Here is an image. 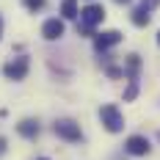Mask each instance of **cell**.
I'll return each instance as SVG.
<instances>
[{
  "label": "cell",
  "instance_id": "6da1fadb",
  "mask_svg": "<svg viewBox=\"0 0 160 160\" xmlns=\"http://www.w3.org/2000/svg\"><path fill=\"white\" fill-rule=\"evenodd\" d=\"M105 19V8L102 6H97V3H88L83 11H80V22H78V33L83 36H97L94 28Z\"/></svg>",
  "mask_w": 160,
  "mask_h": 160
},
{
  "label": "cell",
  "instance_id": "7a4b0ae2",
  "mask_svg": "<svg viewBox=\"0 0 160 160\" xmlns=\"http://www.w3.org/2000/svg\"><path fill=\"white\" fill-rule=\"evenodd\" d=\"M99 119H102V124H105L108 132H119V130L124 127L122 111H119L116 105H102V108H99Z\"/></svg>",
  "mask_w": 160,
  "mask_h": 160
},
{
  "label": "cell",
  "instance_id": "3957f363",
  "mask_svg": "<svg viewBox=\"0 0 160 160\" xmlns=\"http://www.w3.org/2000/svg\"><path fill=\"white\" fill-rule=\"evenodd\" d=\"M52 130H55V135H58V138H64V141H69V144H75V141L83 138L80 124H75L72 119H58V122L52 124Z\"/></svg>",
  "mask_w": 160,
  "mask_h": 160
},
{
  "label": "cell",
  "instance_id": "277c9868",
  "mask_svg": "<svg viewBox=\"0 0 160 160\" xmlns=\"http://www.w3.org/2000/svg\"><path fill=\"white\" fill-rule=\"evenodd\" d=\"M28 69H31L28 58H14V61H8V64L3 66V75H6V80H25Z\"/></svg>",
  "mask_w": 160,
  "mask_h": 160
},
{
  "label": "cell",
  "instance_id": "5b68a950",
  "mask_svg": "<svg viewBox=\"0 0 160 160\" xmlns=\"http://www.w3.org/2000/svg\"><path fill=\"white\" fill-rule=\"evenodd\" d=\"M124 152L135 155V158H144V155H149V141H146L144 135H130L127 144H124Z\"/></svg>",
  "mask_w": 160,
  "mask_h": 160
},
{
  "label": "cell",
  "instance_id": "8992f818",
  "mask_svg": "<svg viewBox=\"0 0 160 160\" xmlns=\"http://www.w3.org/2000/svg\"><path fill=\"white\" fill-rule=\"evenodd\" d=\"M119 42H122V33H119V31H105V33H97V36H94V44H97L99 52H102V50L116 47Z\"/></svg>",
  "mask_w": 160,
  "mask_h": 160
},
{
  "label": "cell",
  "instance_id": "52a82bcc",
  "mask_svg": "<svg viewBox=\"0 0 160 160\" xmlns=\"http://www.w3.org/2000/svg\"><path fill=\"white\" fill-rule=\"evenodd\" d=\"M42 36H44L47 42L61 39V36H64V19H47L44 28H42Z\"/></svg>",
  "mask_w": 160,
  "mask_h": 160
},
{
  "label": "cell",
  "instance_id": "ba28073f",
  "mask_svg": "<svg viewBox=\"0 0 160 160\" xmlns=\"http://www.w3.org/2000/svg\"><path fill=\"white\" fill-rule=\"evenodd\" d=\"M17 132H19L22 138H36V135H39V122H36V119H22V122L17 124Z\"/></svg>",
  "mask_w": 160,
  "mask_h": 160
},
{
  "label": "cell",
  "instance_id": "9c48e42d",
  "mask_svg": "<svg viewBox=\"0 0 160 160\" xmlns=\"http://www.w3.org/2000/svg\"><path fill=\"white\" fill-rule=\"evenodd\" d=\"M124 66H127V78H130V80H138L141 58H138V55H127V58H124Z\"/></svg>",
  "mask_w": 160,
  "mask_h": 160
},
{
  "label": "cell",
  "instance_id": "30bf717a",
  "mask_svg": "<svg viewBox=\"0 0 160 160\" xmlns=\"http://www.w3.org/2000/svg\"><path fill=\"white\" fill-rule=\"evenodd\" d=\"M130 19H132V25L144 28V25H149V19H152V17H149V8H144V6H141V8H135V11H132V17H130Z\"/></svg>",
  "mask_w": 160,
  "mask_h": 160
},
{
  "label": "cell",
  "instance_id": "8fae6325",
  "mask_svg": "<svg viewBox=\"0 0 160 160\" xmlns=\"http://www.w3.org/2000/svg\"><path fill=\"white\" fill-rule=\"evenodd\" d=\"M61 14L66 17V19H78V0H64L61 3Z\"/></svg>",
  "mask_w": 160,
  "mask_h": 160
},
{
  "label": "cell",
  "instance_id": "7c38bea8",
  "mask_svg": "<svg viewBox=\"0 0 160 160\" xmlns=\"http://www.w3.org/2000/svg\"><path fill=\"white\" fill-rule=\"evenodd\" d=\"M135 94H138V80H130L127 91H124V102H130V99H135Z\"/></svg>",
  "mask_w": 160,
  "mask_h": 160
},
{
  "label": "cell",
  "instance_id": "4fadbf2b",
  "mask_svg": "<svg viewBox=\"0 0 160 160\" xmlns=\"http://www.w3.org/2000/svg\"><path fill=\"white\" fill-rule=\"evenodd\" d=\"M25 6L31 11H39V8H44V0H25Z\"/></svg>",
  "mask_w": 160,
  "mask_h": 160
},
{
  "label": "cell",
  "instance_id": "5bb4252c",
  "mask_svg": "<svg viewBox=\"0 0 160 160\" xmlns=\"http://www.w3.org/2000/svg\"><path fill=\"white\" fill-rule=\"evenodd\" d=\"M124 72L119 69V66H108V78H122Z\"/></svg>",
  "mask_w": 160,
  "mask_h": 160
},
{
  "label": "cell",
  "instance_id": "9a60e30c",
  "mask_svg": "<svg viewBox=\"0 0 160 160\" xmlns=\"http://www.w3.org/2000/svg\"><path fill=\"white\" fill-rule=\"evenodd\" d=\"M155 6H160V0H144V8H155Z\"/></svg>",
  "mask_w": 160,
  "mask_h": 160
},
{
  "label": "cell",
  "instance_id": "2e32d148",
  "mask_svg": "<svg viewBox=\"0 0 160 160\" xmlns=\"http://www.w3.org/2000/svg\"><path fill=\"white\" fill-rule=\"evenodd\" d=\"M3 155H6V138L0 135V158H3Z\"/></svg>",
  "mask_w": 160,
  "mask_h": 160
},
{
  "label": "cell",
  "instance_id": "e0dca14e",
  "mask_svg": "<svg viewBox=\"0 0 160 160\" xmlns=\"http://www.w3.org/2000/svg\"><path fill=\"white\" fill-rule=\"evenodd\" d=\"M0 36H3V19H0Z\"/></svg>",
  "mask_w": 160,
  "mask_h": 160
},
{
  "label": "cell",
  "instance_id": "ac0fdd59",
  "mask_svg": "<svg viewBox=\"0 0 160 160\" xmlns=\"http://www.w3.org/2000/svg\"><path fill=\"white\" fill-rule=\"evenodd\" d=\"M116 3H130V0H116Z\"/></svg>",
  "mask_w": 160,
  "mask_h": 160
},
{
  "label": "cell",
  "instance_id": "d6986e66",
  "mask_svg": "<svg viewBox=\"0 0 160 160\" xmlns=\"http://www.w3.org/2000/svg\"><path fill=\"white\" fill-rule=\"evenodd\" d=\"M158 44H160V33H158Z\"/></svg>",
  "mask_w": 160,
  "mask_h": 160
},
{
  "label": "cell",
  "instance_id": "ffe728a7",
  "mask_svg": "<svg viewBox=\"0 0 160 160\" xmlns=\"http://www.w3.org/2000/svg\"><path fill=\"white\" fill-rule=\"evenodd\" d=\"M39 160H47V158H39Z\"/></svg>",
  "mask_w": 160,
  "mask_h": 160
}]
</instances>
